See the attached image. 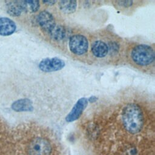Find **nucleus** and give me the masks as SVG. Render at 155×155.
Masks as SVG:
<instances>
[{
  "label": "nucleus",
  "mask_w": 155,
  "mask_h": 155,
  "mask_svg": "<svg viewBox=\"0 0 155 155\" xmlns=\"http://www.w3.org/2000/svg\"><path fill=\"white\" fill-rule=\"evenodd\" d=\"M122 120L125 129L131 134L140 132L143 126L144 118L142 110L136 104H127L122 113Z\"/></svg>",
  "instance_id": "f257e3e1"
},
{
  "label": "nucleus",
  "mask_w": 155,
  "mask_h": 155,
  "mask_svg": "<svg viewBox=\"0 0 155 155\" xmlns=\"http://www.w3.org/2000/svg\"><path fill=\"white\" fill-rule=\"evenodd\" d=\"M133 61L140 66H147L154 61V51L150 45L139 44L134 47L131 51Z\"/></svg>",
  "instance_id": "f03ea898"
},
{
  "label": "nucleus",
  "mask_w": 155,
  "mask_h": 155,
  "mask_svg": "<svg viewBox=\"0 0 155 155\" xmlns=\"http://www.w3.org/2000/svg\"><path fill=\"white\" fill-rule=\"evenodd\" d=\"M51 152V144L45 138L36 137L29 144V155H50Z\"/></svg>",
  "instance_id": "7ed1b4c3"
},
{
  "label": "nucleus",
  "mask_w": 155,
  "mask_h": 155,
  "mask_svg": "<svg viewBox=\"0 0 155 155\" xmlns=\"http://www.w3.org/2000/svg\"><path fill=\"white\" fill-rule=\"evenodd\" d=\"M68 47L70 51L74 54L79 56L84 54L88 48V39L82 35H72L69 38Z\"/></svg>",
  "instance_id": "20e7f679"
},
{
  "label": "nucleus",
  "mask_w": 155,
  "mask_h": 155,
  "mask_svg": "<svg viewBox=\"0 0 155 155\" xmlns=\"http://www.w3.org/2000/svg\"><path fill=\"white\" fill-rule=\"evenodd\" d=\"M65 65V61L58 58H46L39 63V68L43 72L49 73L62 70Z\"/></svg>",
  "instance_id": "39448f33"
},
{
  "label": "nucleus",
  "mask_w": 155,
  "mask_h": 155,
  "mask_svg": "<svg viewBox=\"0 0 155 155\" xmlns=\"http://www.w3.org/2000/svg\"><path fill=\"white\" fill-rule=\"evenodd\" d=\"M36 21L41 29L47 34L56 25L52 14L46 10L42 11L38 14L36 17Z\"/></svg>",
  "instance_id": "423d86ee"
},
{
  "label": "nucleus",
  "mask_w": 155,
  "mask_h": 155,
  "mask_svg": "<svg viewBox=\"0 0 155 155\" xmlns=\"http://www.w3.org/2000/svg\"><path fill=\"white\" fill-rule=\"evenodd\" d=\"M88 100L86 97H81L75 103L70 113L65 117L67 122H71L78 119L88 105Z\"/></svg>",
  "instance_id": "0eeeda50"
},
{
  "label": "nucleus",
  "mask_w": 155,
  "mask_h": 155,
  "mask_svg": "<svg viewBox=\"0 0 155 155\" xmlns=\"http://www.w3.org/2000/svg\"><path fill=\"white\" fill-rule=\"evenodd\" d=\"M16 28V25L13 21L6 17L0 18V35H11L15 31Z\"/></svg>",
  "instance_id": "6e6552de"
},
{
  "label": "nucleus",
  "mask_w": 155,
  "mask_h": 155,
  "mask_svg": "<svg viewBox=\"0 0 155 155\" xmlns=\"http://www.w3.org/2000/svg\"><path fill=\"white\" fill-rule=\"evenodd\" d=\"M91 51L93 54L96 58H104L109 52L108 45L100 40L96 41L91 45Z\"/></svg>",
  "instance_id": "1a4fd4ad"
},
{
  "label": "nucleus",
  "mask_w": 155,
  "mask_h": 155,
  "mask_svg": "<svg viewBox=\"0 0 155 155\" xmlns=\"http://www.w3.org/2000/svg\"><path fill=\"white\" fill-rule=\"evenodd\" d=\"M12 108L16 112L31 111L33 110V102L29 99H20L12 104Z\"/></svg>",
  "instance_id": "9d476101"
},
{
  "label": "nucleus",
  "mask_w": 155,
  "mask_h": 155,
  "mask_svg": "<svg viewBox=\"0 0 155 155\" xmlns=\"http://www.w3.org/2000/svg\"><path fill=\"white\" fill-rule=\"evenodd\" d=\"M7 12L13 16H18L24 12L22 1L8 2L7 4Z\"/></svg>",
  "instance_id": "9b49d317"
},
{
  "label": "nucleus",
  "mask_w": 155,
  "mask_h": 155,
  "mask_svg": "<svg viewBox=\"0 0 155 155\" xmlns=\"http://www.w3.org/2000/svg\"><path fill=\"white\" fill-rule=\"evenodd\" d=\"M48 35L53 40L61 41L65 38L67 35V30L64 26L56 24L50 31Z\"/></svg>",
  "instance_id": "f8f14e48"
},
{
  "label": "nucleus",
  "mask_w": 155,
  "mask_h": 155,
  "mask_svg": "<svg viewBox=\"0 0 155 155\" xmlns=\"http://www.w3.org/2000/svg\"><path fill=\"white\" fill-rule=\"evenodd\" d=\"M59 9L64 13H72L76 11L77 2L76 1H61L59 2Z\"/></svg>",
  "instance_id": "ddd939ff"
},
{
  "label": "nucleus",
  "mask_w": 155,
  "mask_h": 155,
  "mask_svg": "<svg viewBox=\"0 0 155 155\" xmlns=\"http://www.w3.org/2000/svg\"><path fill=\"white\" fill-rule=\"evenodd\" d=\"M24 12H29L31 13H35L38 11L40 7L39 1H22Z\"/></svg>",
  "instance_id": "4468645a"
},
{
  "label": "nucleus",
  "mask_w": 155,
  "mask_h": 155,
  "mask_svg": "<svg viewBox=\"0 0 155 155\" xmlns=\"http://www.w3.org/2000/svg\"><path fill=\"white\" fill-rule=\"evenodd\" d=\"M114 2L117 5L120 7H123L125 8L131 7L133 4V1H114Z\"/></svg>",
  "instance_id": "2eb2a0df"
},
{
  "label": "nucleus",
  "mask_w": 155,
  "mask_h": 155,
  "mask_svg": "<svg viewBox=\"0 0 155 155\" xmlns=\"http://www.w3.org/2000/svg\"><path fill=\"white\" fill-rule=\"evenodd\" d=\"M108 47L109 51H110L112 53H117L119 48V45L117 43H116L115 42H112L110 43L109 45H108Z\"/></svg>",
  "instance_id": "dca6fc26"
},
{
  "label": "nucleus",
  "mask_w": 155,
  "mask_h": 155,
  "mask_svg": "<svg viewBox=\"0 0 155 155\" xmlns=\"http://www.w3.org/2000/svg\"><path fill=\"white\" fill-rule=\"evenodd\" d=\"M42 2L48 5H53L56 2V1H42Z\"/></svg>",
  "instance_id": "f3484780"
},
{
  "label": "nucleus",
  "mask_w": 155,
  "mask_h": 155,
  "mask_svg": "<svg viewBox=\"0 0 155 155\" xmlns=\"http://www.w3.org/2000/svg\"><path fill=\"white\" fill-rule=\"evenodd\" d=\"M87 100H88V102H95V101L97 100V98H96L95 96H93L90 97Z\"/></svg>",
  "instance_id": "a211bd4d"
}]
</instances>
